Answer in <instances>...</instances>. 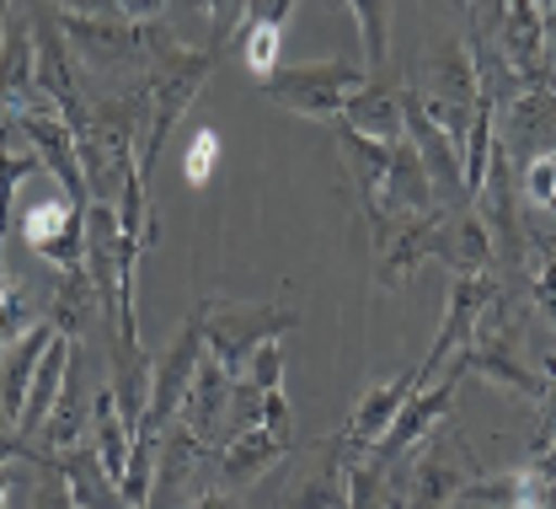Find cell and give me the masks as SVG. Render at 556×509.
Returning a JSON list of instances; mask_svg holds the SVG:
<instances>
[{
  "instance_id": "e0dca14e",
  "label": "cell",
  "mask_w": 556,
  "mask_h": 509,
  "mask_svg": "<svg viewBox=\"0 0 556 509\" xmlns=\"http://www.w3.org/2000/svg\"><path fill=\"white\" fill-rule=\"evenodd\" d=\"M519 188H525V204H530V210H541V215H556V150H541V156H530V166H525Z\"/></svg>"
},
{
  "instance_id": "ba28073f",
  "label": "cell",
  "mask_w": 556,
  "mask_h": 509,
  "mask_svg": "<svg viewBox=\"0 0 556 509\" xmlns=\"http://www.w3.org/2000/svg\"><path fill=\"white\" fill-rule=\"evenodd\" d=\"M402 119H407V140L413 150L422 156V172H428V183H433V199L444 204V199H466V172H460V150L455 140L428 119V108L417 102V91H402ZM466 210V204H460Z\"/></svg>"
},
{
  "instance_id": "ac0fdd59",
  "label": "cell",
  "mask_w": 556,
  "mask_h": 509,
  "mask_svg": "<svg viewBox=\"0 0 556 509\" xmlns=\"http://www.w3.org/2000/svg\"><path fill=\"white\" fill-rule=\"evenodd\" d=\"M278 44H283L278 27L247 22V33H241V60H247V71L257 75V80H268V75L278 71Z\"/></svg>"
},
{
  "instance_id": "3957f363",
  "label": "cell",
  "mask_w": 556,
  "mask_h": 509,
  "mask_svg": "<svg viewBox=\"0 0 556 509\" xmlns=\"http://www.w3.org/2000/svg\"><path fill=\"white\" fill-rule=\"evenodd\" d=\"M300 316L289 306H236V311H219L208 306V327H204V344H208V360L219 364L236 386L252 375V360L263 344H278V333H289Z\"/></svg>"
},
{
  "instance_id": "7402d4cb",
  "label": "cell",
  "mask_w": 556,
  "mask_h": 509,
  "mask_svg": "<svg viewBox=\"0 0 556 509\" xmlns=\"http://www.w3.org/2000/svg\"><path fill=\"white\" fill-rule=\"evenodd\" d=\"M199 11L214 16V44H225V33L241 22V11H247V0H193Z\"/></svg>"
},
{
  "instance_id": "5bb4252c",
  "label": "cell",
  "mask_w": 556,
  "mask_h": 509,
  "mask_svg": "<svg viewBox=\"0 0 556 509\" xmlns=\"http://www.w3.org/2000/svg\"><path fill=\"white\" fill-rule=\"evenodd\" d=\"M65 483H70V505L75 509H135L124 499V488L108 477L102 456H86V450H65Z\"/></svg>"
},
{
  "instance_id": "4fadbf2b",
  "label": "cell",
  "mask_w": 556,
  "mask_h": 509,
  "mask_svg": "<svg viewBox=\"0 0 556 509\" xmlns=\"http://www.w3.org/2000/svg\"><path fill=\"white\" fill-rule=\"evenodd\" d=\"M70 360H75V349H70V333H65V338L49 344V355H43L38 375H33V386H27V402H22V419H16L22 435H38V430H43L49 408L60 402V392L70 386Z\"/></svg>"
},
{
  "instance_id": "44dd1931",
  "label": "cell",
  "mask_w": 556,
  "mask_h": 509,
  "mask_svg": "<svg viewBox=\"0 0 556 509\" xmlns=\"http://www.w3.org/2000/svg\"><path fill=\"white\" fill-rule=\"evenodd\" d=\"M289 16H294V0H247V11H241V22H263V27H278V33H283Z\"/></svg>"
},
{
  "instance_id": "30bf717a",
  "label": "cell",
  "mask_w": 556,
  "mask_h": 509,
  "mask_svg": "<svg viewBox=\"0 0 556 509\" xmlns=\"http://www.w3.org/2000/svg\"><path fill=\"white\" fill-rule=\"evenodd\" d=\"M428 258H444V269L460 280V274H486L492 269V231H486V220L466 204V210H444L439 220V231H433V247H428Z\"/></svg>"
},
{
  "instance_id": "d4e9b609",
  "label": "cell",
  "mask_w": 556,
  "mask_h": 509,
  "mask_svg": "<svg viewBox=\"0 0 556 509\" xmlns=\"http://www.w3.org/2000/svg\"><path fill=\"white\" fill-rule=\"evenodd\" d=\"M541 370H546V381H552V386H556V355H552V349L541 355Z\"/></svg>"
},
{
  "instance_id": "603a6c76",
  "label": "cell",
  "mask_w": 556,
  "mask_h": 509,
  "mask_svg": "<svg viewBox=\"0 0 556 509\" xmlns=\"http://www.w3.org/2000/svg\"><path fill=\"white\" fill-rule=\"evenodd\" d=\"M535 472H541L546 483H556V439L546 445V450H535Z\"/></svg>"
},
{
  "instance_id": "9c48e42d",
  "label": "cell",
  "mask_w": 556,
  "mask_h": 509,
  "mask_svg": "<svg viewBox=\"0 0 556 509\" xmlns=\"http://www.w3.org/2000/svg\"><path fill=\"white\" fill-rule=\"evenodd\" d=\"M413 392H417V370H402V375H391V381L364 386L358 408L348 413L343 435H338V445H343L348 461H353V456H369V450L386 439V430L396 424V413L407 408V397H413Z\"/></svg>"
},
{
  "instance_id": "8992f818",
  "label": "cell",
  "mask_w": 556,
  "mask_h": 509,
  "mask_svg": "<svg viewBox=\"0 0 556 509\" xmlns=\"http://www.w3.org/2000/svg\"><path fill=\"white\" fill-rule=\"evenodd\" d=\"M492 300H497V280H492V274H460V280L450 285V306H444L439 338H433L428 360L417 364V386H422V381H433V375H439V364L471 344V333H477V322H482V311L492 306Z\"/></svg>"
},
{
  "instance_id": "7a4b0ae2",
  "label": "cell",
  "mask_w": 556,
  "mask_h": 509,
  "mask_svg": "<svg viewBox=\"0 0 556 509\" xmlns=\"http://www.w3.org/2000/svg\"><path fill=\"white\" fill-rule=\"evenodd\" d=\"M369 75L358 71L353 60H311V65H278L268 80H263V91L274 97L278 108H289V113H300V119H343V108L353 102V91L364 86Z\"/></svg>"
},
{
  "instance_id": "d6986e66",
  "label": "cell",
  "mask_w": 556,
  "mask_h": 509,
  "mask_svg": "<svg viewBox=\"0 0 556 509\" xmlns=\"http://www.w3.org/2000/svg\"><path fill=\"white\" fill-rule=\"evenodd\" d=\"M530 290L541 300L546 322L556 327V258H552V247H546V236H530Z\"/></svg>"
},
{
  "instance_id": "7c38bea8",
  "label": "cell",
  "mask_w": 556,
  "mask_h": 509,
  "mask_svg": "<svg viewBox=\"0 0 556 509\" xmlns=\"http://www.w3.org/2000/svg\"><path fill=\"white\" fill-rule=\"evenodd\" d=\"M343 124H353V129H358V135H369V140L396 146V140L407 135L402 91H396V86H386V80H364V86L353 91V102L343 108Z\"/></svg>"
},
{
  "instance_id": "5b68a950",
  "label": "cell",
  "mask_w": 556,
  "mask_h": 509,
  "mask_svg": "<svg viewBox=\"0 0 556 509\" xmlns=\"http://www.w3.org/2000/svg\"><path fill=\"white\" fill-rule=\"evenodd\" d=\"M364 220H369V236H375V280H380L386 290H396V285H407V274L428 258L433 231H439V220H444V204H433V210H422V215L364 210Z\"/></svg>"
},
{
  "instance_id": "ffe728a7",
  "label": "cell",
  "mask_w": 556,
  "mask_h": 509,
  "mask_svg": "<svg viewBox=\"0 0 556 509\" xmlns=\"http://www.w3.org/2000/svg\"><path fill=\"white\" fill-rule=\"evenodd\" d=\"M214 161H219V135H214V129H199L193 146H188V156H182V177H188V188H204L208 177H214Z\"/></svg>"
},
{
  "instance_id": "cb8c5ba5",
  "label": "cell",
  "mask_w": 556,
  "mask_h": 509,
  "mask_svg": "<svg viewBox=\"0 0 556 509\" xmlns=\"http://www.w3.org/2000/svg\"><path fill=\"white\" fill-rule=\"evenodd\" d=\"M541 22H546V49H552V60H556V0L541 5Z\"/></svg>"
},
{
  "instance_id": "484cf974",
  "label": "cell",
  "mask_w": 556,
  "mask_h": 509,
  "mask_svg": "<svg viewBox=\"0 0 556 509\" xmlns=\"http://www.w3.org/2000/svg\"><path fill=\"white\" fill-rule=\"evenodd\" d=\"M199 509H230V505H225L219 494H204V499H199Z\"/></svg>"
},
{
  "instance_id": "9a60e30c",
  "label": "cell",
  "mask_w": 556,
  "mask_h": 509,
  "mask_svg": "<svg viewBox=\"0 0 556 509\" xmlns=\"http://www.w3.org/2000/svg\"><path fill=\"white\" fill-rule=\"evenodd\" d=\"M283 450H289V445H278L263 424H241L236 439L219 450V477H225V483H252V477H263V472L274 467Z\"/></svg>"
},
{
  "instance_id": "277c9868",
  "label": "cell",
  "mask_w": 556,
  "mask_h": 509,
  "mask_svg": "<svg viewBox=\"0 0 556 509\" xmlns=\"http://www.w3.org/2000/svg\"><path fill=\"white\" fill-rule=\"evenodd\" d=\"M208 306L214 300H204L188 322H182V333L172 338V349L155 360V375H150V408H144V424L135 430V439H155L172 419H177V408L188 402V392H193V375H199V364H204L208 344H204V327H208Z\"/></svg>"
},
{
  "instance_id": "6da1fadb",
  "label": "cell",
  "mask_w": 556,
  "mask_h": 509,
  "mask_svg": "<svg viewBox=\"0 0 556 509\" xmlns=\"http://www.w3.org/2000/svg\"><path fill=\"white\" fill-rule=\"evenodd\" d=\"M477 477H482V461L471 456L466 435L455 424H439L407 456V477L386 488V509H450Z\"/></svg>"
},
{
  "instance_id": "2e32d148",
  "label": "cell",
  "mask_w": 556,
  "mask_h": 509,
  "mask_svg": "<svg viewBox=\"0 0 556 509\" xmlns=\"http://www.w3.org/2000/svg\"><path fill=\"white\" fill-rule=\"evenodd\" d=\"M348 11L358 22V44H364L369 71H386V60H391V0H348Z\"/></svg>"
},
{
  "instance_id": "52a82bcc",
  "label": "cell",
  "mask_w": 556,
  "mask_h": 509,
  "mask_svg": "<svg viewBox=\"0 0 556 509\" xmlns=\"http://www.w3.org/2000/svg\"><path fill=\"white\" fill-rule=\"evenodd\" d=\"M16 124H22V135H27V146L38 150V161L60 177V194H70L80 210L91 204V183H86V166H80V150H75V135H70L65 119H54V113H33V108H5Z\"/></svg>"
},
{
  "instance_id": "8fae6325",
  "label": "cell",
  "mask_w": 556,
  "mask_h": 509,
  "mask_svg": "<svg viewBox=\"0 0 556 509\" xmlns=\"http://www.w3.org/2000/svg\"><path fill=\"white\" fill-rule=\"evenodd\" d=\"M60 333H54V322H33L5 355H0V402H5V419L16 424L22 419V402H27V386H33V364L49 355V344H54Z\"/></svg>"
}]
</instances>
